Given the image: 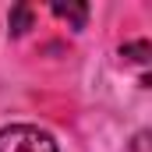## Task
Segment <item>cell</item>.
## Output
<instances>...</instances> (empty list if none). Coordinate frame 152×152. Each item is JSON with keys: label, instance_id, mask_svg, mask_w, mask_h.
Returning <instances> with one entry per match:
<instances>
[{"label": "cell", "instance_id": "obj_2", "mask_svg": "<svg viewBox=\"0 0 152 152\" xmlns=\"http://www.w3.org/2000/svg\"><path fill=\"white\" fill-rule=\"evenodd\" d=\"M53 14L64 18V21H71V28H81L85 18H88V7L85 4H64V0H57L53 4Z\"/></svg>", "mask_w": 152, "mask_h": 152}, {"label": "cell", "instance_id": "obj_4", "mask_svg": "<svg viewBox=\"0 0 152 152\" xmlns=\"http://www.w3.org/2000/svg\"><path fill=\"white\" fill-rule=\"evenodd\" d=\"M120 57H124V60H134V64H145V60H149V42H131V46H120Z\"/></svg>", "mask_w": 152, "mask_h": 152}, {"label": "cell", "instance_id": "obj_1", "mask_svg": "<svg viewBox=\"0 0 152 152\" xmlns=\"http://www.w3.org/2000/svg\"><path fill=\"white\" fill-rule=\"evenodd\" d=\"M0 152H60L50 131H39L32 124H11L0 131Z\"/></svg>", "mask_w": 152, "mask_h": 152}, {"label": "cell", "instance_id": "obj_3", "mask_svg": "<svg viewBox=\"0 0 152 152\" xmlns=\"http://www.w3.org/2000/svg\"><path fill=\"white\" fill-rule=\"evenodd\" d=\"M7 25H11V36H25V32L32 28V7H28V4H14Z\"/></svg>", "mask_w": 152, "mask_h": 152}]
</instances>
